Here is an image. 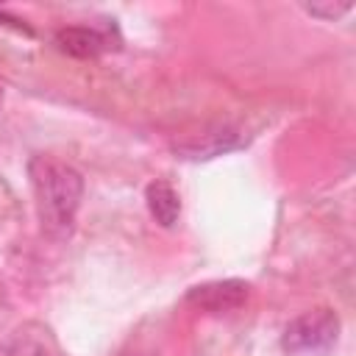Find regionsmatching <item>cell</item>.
<instances>
[{
	"instance_id": "obj_6",
	"label": "cell",
	"mask_w": 356,
	"mask_h": 356,
	"mask_svg": "<svg viewBox=\"0 0 356 356\" xmlns=\"http://www.w3.org/2000/svg\"><path fill=\"white\" fill-rule=\"evenodd\" d=\"M145 200H147V211L150 217L164 225V228H172L178 222V214H181V197L178 192L172 189V184L167 181H153L147 184L145 189Z\"/></svg>"
},
{
	"instance_id": "obj_4",
	"label": "cell",
	"mask_w": 356,
	"mask_h": 356,
	"mask_svg": "<svg viewBox=\"0 0 356 356\" xmlns=\"http://www.w3.org/2000/svg\"><path fill=\"white\" fill-rule=\"evenodd\" d=\"M245 139L236 128H228V125H220L214 131H206L200 136H192L181 145H175V153L184 156V159H192V161H206V159H214V156H222L228 150H236L242 147Z\"/></svg>"
},
{
	"instance_id": "obj_8",
	"label": "cell",
	"mask_w": 356,
	"mask_h": 356,
	"mask_svg": "<svg viewBox=\"0 0 356 356\" xmlns=\"http://www.w3.org/2000/svg\"><path fill=\"white\" fill-rule=\"evenodd\" d=\"M8 356H50V350L39 339H17Z\"/></svg>"
},
{
	"instance_id": "obj_2",
	"label": "cell",
	"mask_w": 356,
	"mask_h": 356,
	"mask_svg": "<svg viewBox=\"0 0 356 356\" xmlns=\"http://www.w3.org/2000/svg\"><path fill=\"white\" fill-rule=\"evenodd\" d=\"M339 339V317L334 309H312L286 323L281 348L289 356H325Z\"/></svg>"
},
{
	"instance_id": "obj_5",
	"label": "cell",
	"mask_w": 356,
	"mask_h": 356,
	"mask_svg": "<svg viewBox=\"0 0 356 356\" xmlns=\"http://www.w3.org/2000/svg\"><path fill=\"white\" fill-rule=\"evenodd\" d=\"M56 44L72 58H95L111 47V36L95 25H67L56 31Z\"/></svg>"
},
{
	"instance_id": "obj_3",
	"label": "cell",
	"mask_w": 356,
	"mask_h": 356,
	"mask_svg": "<svg viewBox=\"0 0 356 356\" xmlns=\"http://www.w3.org/2000/svg\"><path fill=\"white\" fill-rule=\"evenodd\" d=\"M248 292H250V286L239 278L206 281L186 292V303L200 312H209V314H225V312H236L239 306H245Z\"/></svg>"
},
{
	"instance_id": "obj_7",
	"label": "cell",
	"mask_w": 356,
	"mask_h": 356,
	"mask_svg": "<svg viewBox=\"0 0 356 356\" xmlns=\"http://www.w3.org/2000/svg\"><path fill=\"white\" fill-rule=\"evenodd\" d=\"M312 17H317V19H328V22H334V19H339L342 14H348L350 8H353V3H334V0H323V3H309V6H303Z\"/></svg>"
},
{
	"instance_id": "obj_1",
	"label": "cell",
	"mask_w": 356,
	"mask_h": 356,
	"mask_svg": "<svg viewBox=\"0 0 356 356\" xmlns=\"http://www.w3.org/2000/svg\"><path fill=\"white\" fill-rule=\"evenodd\" d=\"M28 175L36 195V209H39L44 234L53 239L72 236L75 217L83 200L81 172L72 164L58 161L53 156H33L28 161Z\"/></svg>"
}]
</instances>
